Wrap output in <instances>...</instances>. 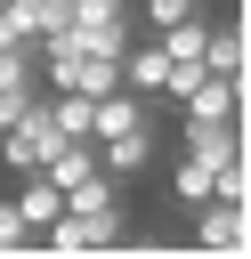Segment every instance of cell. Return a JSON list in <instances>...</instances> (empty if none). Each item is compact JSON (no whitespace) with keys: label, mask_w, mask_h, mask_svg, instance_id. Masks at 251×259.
<instances>
[{"label":"cell","mask_w":251,"mask_h":259,"mask_svg":"<svg viewBox=\"0 0 251 259\" xmlns=\"http://www.w3.org/2000/svg\"><path fill=\"white\" fill-rule=\"evenodd\" d=\"M16 178H24V186H16L8 202H16V210H24V227L40 235V227H49L57 210H65V194H57V178H49V170H16Z\"/></svg>","instance_id":"7"},{"label":"cell","mask_w":251,"mask_h":259,"mask_svg":"<svg viewBox=\"0 0 251 259\" xmlns=\"http://www.w3.org/2000/svg\"><path fill=\"white\" fill-rule=\"evenodd\" d=\"M202 73L243 81V16H235V24H211V40H202Z\"/></svg>","instance_id":"8"},{"label":"cell","mask_w":251,"mask_h":259,"mask_svg":"<svg viewBox=\"0 0 251 259\" xmlns=\"http://www.w3.org/2000/svg\"><path fill=\"white\" fill-rule=\"evenodd\" d=\"M57 146H65V130H57V113H49V97H40L32 113H16V121L0 130V162H8V170H40V162H49Z\"/></svg>","instance_id":"1"},{"label":"cell","mask_w":251,"mask_h":259,"mask_svg":"<svg viewBox=\"0 0 251 259\" xmlns=\"http://www.w3.org/2000/svg\"><path fill=\"white\" fill-rule=\"evenodd\" d=\"M194 243H202V251H235V259H243V202H219V194H211V202H194Z\"/></svg>","instance_id":"4"},{"label":"cell","mask_w":251,"mask_h":259,"mask_svg":"<svg viewBox=\"0 0 251 259\" xmlns=\"http://www.w3.org/2000/svg\"><path fill=\"white\" fill-rule=\"evenodd\" d=\"M186 154L211 162V170H219V162H243V130H235V121H202V113H186Z\"/></svg>","instance_id":"5"},{"label":"cell","mask_w":251,"mask_h":259,"mask_svg":"<svg viewBox=\"0 0 251 259\" xmlns=\"http://www.w3.org/2000/svg\"><path fill=\"white\" fill-rule=\"evenodd\" d=\"M40 97H49V89H40V81H8V89H0V130H8V121H16V113H32V105H40Z\"/></svg>","instance_id":"11"},{"label":"cell","mask_w":251,"mask_h":259,"mask_svg":"<svg viewBox=\"0 0 251 259\" xmlns=\"http://www.w3.org/2000/svg\"><path fill=\"white\" fill-rule=\"evenodd\" d=\"M40 235H49L57 251H97V243H113V235H121V202H113V210H57Z\"/></svg>","instance_id":"3"},{"label":"cell","mask_w":251,"mask_h":259,"mask_svg":"<svg viewBox=\"0 0 251 259\" xmlns=\"http://www.w3.org/2000/svg\"><path fill=\"white\" fill-rule=\"evenodd\" d=\"M24 243H32V227H24V210L0 194V251H24Z\"/></svg>","instance_id":"13"},{"label":"cell","mask_w":251,"mask_h":259,"mask_svg":"<svg viewBox=\"0 0 251 259\" xmlns=\"http://www.w3.org/2000/svg\"><path fill=\"white\" fill-rule=\"evenodd\" d=\"M65 24H73V40L97 49V57H121V49H130V0H65Z\"/></svg>","instance_id":"2"},{"label":"cell","mask_w":251,"mask_h":259,"mask_svg":"<svg viewBox=\"0 0 251 259\" xmlns=\"http://www.w3.org/2000/svg\"><path fill=\"white\" fill-rule=\"evenodd\" d=\"M8 81H40V65H32V40L0 49V89H8Z\"/></svg>","instance_id":"12"},{"label":"cell","mask_w":251,"mask_h":259,"mask_svg":"<svg viewBox=\"0 0 251 259\" xmlns=\"http://www.w3.org/2000/svg\"><path fill=\"white\" fill-rule=\"evenodd\" d=\"M194 8H211V0H146V24L162 32V24H178V16H194Z\"/></svg>","instance_id":"14"},{"label":"cell","mask_w":251,"mask_h":259,"mask_svg":"<svg viewBox=\"0 0 251 259\" xmlns=\"http://www.w3.org/2000/svg\"><path fill=\"white\" fill-rule=\"evenodd\" d=\"M186 113H202V121H235L243 113V81H227V73H202L186 97H178Z\"/></svg>","instance_id":"6"},{"label":"cell","mask_w":251,"mask_h":259,"mask_svg":"<svg viewBox=\"0 0 251 259\" xmlns=\"http://www.w3.org/2000/svg\"><path fill=\"white\" fill-rule=\"evenodd\" d=\"M49 113H57V130H65V138H89L97 97H89V89H49Z\"/></svg>","instance_id":"9"},{"label":"cell","mask_w":251,"mask_h":259,"mask_svg":"<svg viewBox=\"0 0 251 259\" xmlns=\"http://www.w3.org/2000/svg\"><path fill=\"white\" fill-rule=\"evenodd\" d=\"M170 202H178V210H194V202H211V162H194V154H186V162L170 170Z\"/></svg>","instance_id":"10"}]
</instances>
